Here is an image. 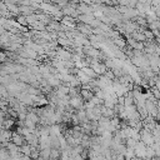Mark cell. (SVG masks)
<instances>
[{"mask_svg": "<svg viewBox=\"0 0 160 160\" xmlns=\"http://www.w3.org/2000/svg\"><path fill=\"white\" fill-rule=\"evenodd\" d=\"M69 104H70L71 108H74V109H76V110L84 109V99L80 96V94L74 95V96H70Z\"/></svg>", "mask_w": 160, "mask_h": 160, "instance_id": "6da1fadb", "label": "cell"}, {"mask_svg": "<svg viewBox=\"0 0 160 160\" xmlns=\"http://www.w3.org/2000/svg\"><path fill=\"white\" fill-rule=\"evenodd\" d=\"M134 152H135V156L136 158H140V159H144L146 158V145L140 140L136 142L135 148H134Z\"/></svg>", "mask_w": 160, "mask_h": 160, "instance_id": "7a4b0ae2", "label": "cell"}, {"mask_svg": "<svg viewBox=\"0 0 160 160\" xmlns=\"http://www.w3.org/2000/svg\"><path fill=\"white\" fill-rule=\"evenodd\" d=\"M61 11H62V15H68V16H71L74 19L79 16V12L76 11V8L72 6L70 2L68 5H65V6H62L61 8Z\"/></svg>", "mask_w": 160, "mask_h": 160, "instance_id": "3957f363", "label": "cell"}, {"mask_svg": "<svg viewBox=\"0 0 160 160\" xmlns=\"http://www.w3.org/2000/svg\"><path fill=\"white\" fill-rule=\"evenodd\" d=\"M76 11L79 12V15L80 14H92V6L84 4V2H79L76 6Z\"/></svg>", "mask_w": 160, "mask_h": 160, "instance_id": "277c9868", "label": "cell"}, {"mask_svg": "<svg viewBox=\"0 0 160 160\" xmlns=\"http://www.w3.org/2000/svg\"><path fill=\"white\" fill-rule=\"evenodd\" d=\"M10 140L12 141L14 145H16V146H21V145H24V140H25V138H24L21 134H19V132H14V134H11V139H10Z\"/></svg>", "mask_w": 160, "mask_h": 160, "instance_id": "5b68a950", "label": "cell"}, {"mask_svg": "<svg viewBox=\"0 0 160 160\" xmlns=\"http://www.w3.org/2000/svg\"><path fill=\"white\" fill-rule=\"evenodd\" d=\"M81 70H82L88 76H90L91 79H95V78L98 76V74H96V72H95L90 66H84V68H81Z\"/></svg>", "mask_w": 160, "mask_h": 160, "instance_id": "8992f818", "label": "cell"}, {"mask_svg": "<svg viewBox=\"0 0 160 160\" xmlns=\"http://www.w3.org/2000/svg\"><path fill=\"white\" fill-rule=\"evenodd\" d=\"M114 45H116L119 49H124L126 46V42H125V40L121 36H119V38L114 39Z\"/></svg>", "mask_w": 160, "mask_h": 160, "instance_id": "52a82bcc", "label": "cell"}, {"mask_svg": "<svg viewBox=\"0 0 160 160\" xmlns=\"http://www.w3.org/2000/svg\"><path fill=\"white\" fill-rule=\"evenodd\" d=\"M142 32H144L146 40H154V39H155V36H154V34H152V31H151L150 29H145Z\"/></svg>", "mask_w": 160, "mask_h": 160, "instance_id": "ba28073f", "label": "cell"}, {"mask_svg": "<svg viewBox=\"0 0 160 160\" xmlns=\"http://www.w3.org/2000/svg\"><path fill=\"white\" fill-rule=\"evenodd\" d=\"M16 21H18L19 24H21L22 26H28V25H29V24H28V20H26V16H24V15H21V16L19 15L18 19H16Z\"/></svg>", "mask_w": 160, "mask_h": 160, "instance_id": "9c48e42d", "label": "cell"}, {"mask_svg": "<svg viewBox=\"0 0 160 160\" xmlns=\"http://www.w3.org/2000/svg\"><path fill=\"white\" fill-rule=\"evenodd\" d=\"M152 156H155V151H154L152 146H146V158L151 159Z\"/></svg>", "mask_w": 160, "mask_h": 160, "instance_id": "30bf717a", "label": "cell"}, {"mask_svg": "<svg viewBox=\"0 0 160 160\" xmlns=\"http://www.w3.org/2000/svg\"><path fill=\"white\" fill-rule=\"evenodd\" d=\"M136 4H138V0H129L128 1V6L129 8H132V9H135Z\"/></svg>", "mask_w": 160, "mask_h": 160, "instance_id": "8fae6325", "label": "cell"}, {"mask_svg": "<svg viewBox=\"0 0 160 160\" xmlns=\"http://www.w3.org/2000/svg\"><path fill=\"white\" fill-rule=\"evenodd\" d=\"M150 160H160V156H152Z\"/></svg>", "mask_w": 160, "mask_h": 160, "instance_id": "7c38bea8", "label": "cell"}, {"mask_svg": "<svg viewBox=\"0 0 160 160\" xmlns=\"http://www.w3.org/2000/svg\"><path fill=\"white\" fill-rule=\"evenodd\" d=\"M74 1H75V2H80L81 0H74Z\"/></svg>", "mask_w": 160, "mask_h": 160, "instance_id": "4fadbf2b", "label": "cell"}, {"mask_svg": "<svg viewBox=\"0 0 160 160\" xmlns=\"http://www.w3.org/2000/svg\"><path fill=\"white\" fill-rule=\"evenodd\" d=\"M51 160H60V159H59V158H58V159H51Z\"/></svg>", "mask_w": 160, "mask_h": 160, "instance_id": "5bb4252c", "label": "cell"}]
</instances>
